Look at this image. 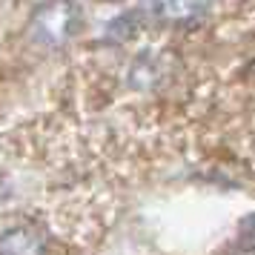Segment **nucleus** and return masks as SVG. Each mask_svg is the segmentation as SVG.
Returning <instances> with one entry per match:
<instances>
[{
  "instance_id": "f257e3e1",
  "label": "nucleus",
  "mask_w": 255,
  "mask_h": 255,
  "mask_svg": "<svg viewBox=\"0 0 255 255\" xmlns=\"http://www.w3.org/2000/svg\"><path fill=\"white\" fill-rule=\"evenodd\" d=\"M209 0H155V14L166 23H192L207 12Z\"/></svg>"
}]
</instances>
